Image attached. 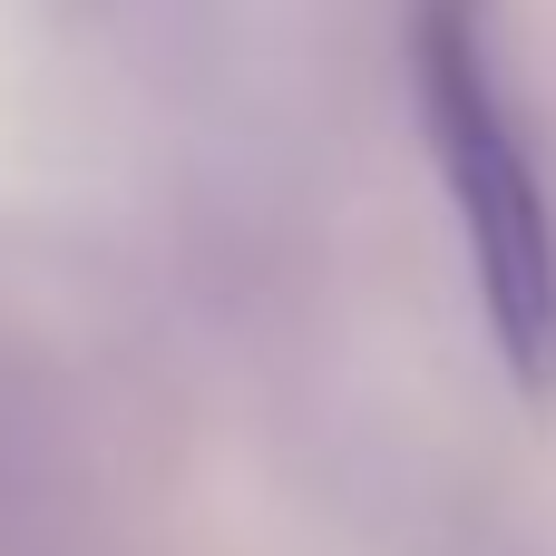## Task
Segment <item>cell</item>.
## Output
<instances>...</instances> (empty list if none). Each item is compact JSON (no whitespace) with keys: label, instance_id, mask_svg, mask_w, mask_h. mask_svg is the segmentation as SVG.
<instances>
[{"label":"cell","instance_id":"1","mask_svg":"<svg viewBox=\"0 0 556 556\" xmlns=\"http://www.w3.org/2000/svg\"><path fill=\"white\" fill-rule=\"evenodd\" d=\"M410 68H420V117H430V156H440V186H450V215L469 244L489 342L518 371V391H556V205L538 156H528L518 98L498 78L489 10L479 0H420L410 10Z\"/></svg>","mask_w":556,"mask_h":556}]
</instances>
